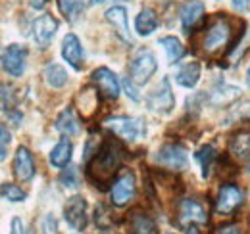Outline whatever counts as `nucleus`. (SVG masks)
Returning <instances> with one entry per match:
<instances>
[{
  "label": "nucleus",
  "instance_id": "25",
  "mask_svg": "<svg viewBox=\"0 0 250 234\" xmlns=\"http://www.w3.org/2000/svg\"><path fill=\"white\" fill-rule=\"evenodd\" d=\"M44 81L52 88H62L67 85V71L60 63H48L44 67Z\"/></svg>",
  "mask_w": 250,
  "mask_h": 234
},
{
  "label": "nucleus",
  "instance_id": "37",
  "mask_svg": "<svg viewBox=\"0 0 250 234\" xmlns=\"http://www.w3.org/2000/svg\"><path fill=\"white\" fill-rule=\"evenodd\" d=\"M10 234H23V223L20 217L12 219V227H10Z\"/></svg>",
  "mask_w": 250,
  "mask_h": 234
},
{
  "label": "nucleus",
  "instance_id": "35",
  "mask_svg": "<svg viewBox=\"0 0 250 234\" xmlns=\"http://www.w3.org/2000/svg\"><path fill=\"white\" fill-rule=\"evenodd\" d=\"M8 146H10V133L4 125H0V161L6 157Z\"/></svg>",
  "mask_w": 250,
  "mask_h": 234
},
{
  "label": "nucleus",
  "instance_id": "4",
  "mask_svg": "<svg viewBox=\"0 0 250 234\" xmlns=\"http://www.w3.org/2000/svg\"><path fill=\"white\" fill-rule=\"evenodd\" d=\"M156 69H158V61L150 50H141V52H137V56L131 59V63H129L131 79H133V83H137V85L148 83V79L156 73Z\"/></svg>",
  "mask_w": 250,
  "mask_h": 234
},
{
  "label": "nucleus",
  "instance_id": "27",
  "mask_svg": "<svg viewBox=\"0 0 250 234\" xmlns=\"http://www.w3.org/2000/svg\"><path fill=\"white\" fill-rule=\"evenodd\" d=\"M239 88L237 87H231V85H219L216 87L210 94H208V100L216 106H223V104H229L231 100H235L239 96Z\"/></svg>",
  "mask_w": 250,
  "mask_h": 234
},
{
  "label": "nucleus",
  "instance_id": "7",
  "mask_svg": "<svg viewBox=\"0 0 250 234\" xmlns=\"http://www.w3.org/2000/svg\"><path fill=\"white\" fill-rule=\"evenodd\" d=\"M156 161L169 171H183L187 167L188 156L183 144H166L160 148Z\"/></svg>",
  "mask_w": 250,
  "mask_h": 234
},
{
  "label": "nucleus",
  "instance_id": "26",
  "mask_svg": "<svg viewBox=\"0 0 250 234\" xmlns=\"http://www.w3.org/2000/svg\"><path fill=\"white\" fill-rule=\"evenodd\" d=\"M160 44L164 46L169 63H175V61H179V59L185 56V46H183V42L177 37H162L160 39Z\"/></svg>",
  "mask_w": 250,
  "mask_h": 234
},
{
  "label": "nucleus",
  "instance_id": "15",
  "mask_svg": "<svg viewBox=\"0 0 250 234\" xmlns=\"http://www.w3.org/2000/svg\"><path fill=\"white\" fill-rule=\"evenodd\" d=\"M62 56L75 71H81V69H83V46H81L77 35L67 33V35L63 37Z\"/></svg>",
  "mask_w": 250,
  "mask_h": 234
},
{
  "label": "nucleus",
  "instance_id": "44",
  "mask_svg": "<svg viewBox=\"0 0 250 234\" xmlns=\"http://www.w3.org/2000/svg\"><path fill=\"white\" fill-rule=\"evenodd\" d=\"M249 173H250V159H249Z\"/></svg>",
  "mask_w": 250,
  "mask_h": 234
},
{
  "label": "nucleus",
  "instance_id": "19",
  "mask_svg": "<svg viewBox=\"0 0 250 234\" xmlns=\"http://www.w3.org/2000/svg\"><path fill=\"white\" fill-rule=\"evenodd\" d=\"M229 154L237 159L250 156V129H241L229 138Z\"/></svg>",
  "mask_w": 250,
  "mask_h": 234
},
{
  "label": "nucleus",
  "instance_id": "28",
  "mask_svg": "<svg viewBox=\"0 0 250 234\" xmlns=\"http://www.w3.org/2000/svg\"><path fill=\"white\" fill-rule=\"evenodd\" d=\"M77 102H79V110L83 112V116H89V108L87 106H91L93 112L96 110V106H98L96 90H93V88H83L81 94L77 96Z\"/></svg>",
  "mask_w": 250,
  "mask_h": 234
},
{
  "label": "nucleus",
  "instance_id": "36",
  "mask_svg": "<svg viewBox=\"0 0 250 234\" xmlns=\"http://www.w3.org/2000/svg\"><path fill=\"white\" fill-rule=\"evenodd\" d=\"M124 87H125V92H127V96H129L131 100H135V102H139V100H141V94H139V90H137V88L133 87L131 79H125Z\"/></svg>",
  "mask_w": 250,
  "mask_h": 234
},
{
  "label": "nucleus",
  "instance_id": "17",
  "mask_svg": "<svg viewBox=\"0 0 250 234\" xmlns=\"http://www.w3.org/2000/svg\"><path fill=\"white\" fill-rule=\"evenodd\" d=\"M127 234H156V225L145 211L135 209L127 217Z\"/></svg>",
  "mask_w": 250,
  "mask_h": 234
},
{
  "label": "nucleus",
  "instance_id": "30",
  "mask_svg": "<svg viewBox=\"0 0 250 234\" xmlns=\"http://www.w3.org/2000/svg\"><path fill=\"white\" fill-rule=\"evenodd\" d=\"M60 12L67 20H75L83 12V2L81 0H58Z\"/></svg>",
  "mask_w": 250,
  "mask_h": 234
},
{
  "label": "nucleus",
  "instance_id": "39",
  "mask_svg": "<svg viewBox=\"0 0 250 234\" xmlns=\"http://www.w3.org/2000/svg\"><path fill=\"white\" fill-rule=\"evenodd\" d=\"M218 234H239V231L235 227H223V229H219Z\"/></svg>",
  "mask_w": 250,
  "mask_h": 234
},
{
  "label": "nucleus",
  "instance_id": "16",
  "mask_svg": "<svg viewBox=\"0 0 250 234\" xmlns=\"http://www.w3.org/2000/svg\"><path fill=\"white\" fill-rule=\"evenodd\" d=\"M14 175L18 180L27 182L35 176V161H33L31 152L25 146H20L14 157Z\"/></svg>",
  "mask_w": 250,
  "mask_h": 234
},
{
  "label": "nucleus",
  "instance_id": "10",
  "mask_svg": "<svg viewBox=\"0 0 250 234\" xmlns=\"http://www.w3.org/2000/svg\"><path fill=\"white\" fill-rule=\"evenodd\" d=\"M91 81H93L98 92L108 98V100H116L120 96V81L116 77V73L108 67H98L94 69L93 75H91Z\"/></svg>",
  "mask_w": 250,
  "mask_h": 234
},
{
  "label": "nucleus",
  "instance_id": "5",
  "mask_svg": "<svg viewBox=\"0 0 250 234\" xmlns=\"http://www.w3.org/2000/svg\"><path fill=\"white\" fill-rule=\"evenodd\" d=\"M25 59H27L25 46H21V44H10L0 54V65H2V69L8 75L21 77L23 71H25Z\"/></svg>",
  "mask_w": 250,
  "mask_h": 234
},
{
  "label": "nucleus",
  "instance_id": "34",
  "mask_svg": "<svg viewBox=\"0 0 250 234\" xmlns=\"http://www.w3.org/2000/svg\"><path fill=\"white\" fill-rule=\"evenodd\" d=\"M60 180H62L63 186H67V188L77 186V171H75L73 167H67L62 173V176H60Z\"/></svg>",
  "mask_w": 250,
  "mask_h": 234
},
{
  "label": "nucleus",
  "instance_id": "29",
  "mask_svg": "<svg viewBox=\"0 0 250 234\" xmlns=\"http://www.w3.org/2000/svg\"><path fill=\"white\" fill-rule=\"evenodd\" d=\"M0 196L8 202H23L27 198L25 190H21L18 184H12V182H4L0 186Z\"/></svg>",
  "mask_w": 250,
  "mask_h": 234
},
{
  "label": "nucleus",
  "instance_id": "9",
  "mask_svg": "<svg viewBox=\"0 0 250 234\" xmlns=\"http://www.w3.org/2000/svg\"><path fill=\"white\" fill-rule=\"evenodd\" d=\"M243 200H245L243 190L239 186H235V184L225 182L219 188L218 200H216V213L218 215H231L237 207H241Z\"/></svg>",
  "mask_w": 250,
  "mask_h": 234
},
{
  "label": "nucleus",
  "instance_id": "14",
  "mask_svg": "<svg viewBox=\"0 0 250 234\" xmlns=\"http://www.w3.org/2000/svg\"><path fill=\"white\" fill-rule=\"evenodd\" d=\"M179 20L183 29L190 33L202 20H204V4L200 0H187L179 8Z\"/></svg>",
  "mask_w": 250,
  "mask_h": 234
},
{
  "label": "nucleus",
  "instance_id": "18",
  "mask_svg": "<svg viewBox=\"0 0 250 234\" xmlns=\"http://www.w3.org/2000/svg\"><path fill=\"white\" fill-rule=\"evenodd\" d=\"M106 20L108 23L114 25V29L118 33V37L125 40V42H131V35H129V21H127V10L124 6H112L108 12H106Z\"/></svg>",
  "mask_w": 250,
  "mask_h": 234
},
{
  "label": "nucleus",
  "instance_id": "33",
  "mask_svg": "<svg viewBox=\"0 0 250 234\" xmlns=\"http://www.w3.org/2000/svg\"><path fill=\"white\" fill-rule=\"evenodd\" d=\"M14 104V88L10 85H0V110H8Z\"/></svg>",
  "mask_w": 250,
  "mask_h": 234
},
{
  "label": "nucleus",
  "instance_id": "32",
  "mask_svg": "<svg viewBox=\"0 0 250 234\" xmlns=\"http://www.w3.org/2000/svg\"><path fill=\"white\" fill-rule=\"evenodd\" d=\"M41 234H58V221L52 213H46L41 221Z\"/></svg>",
  "mask_w": 250,
  "mask_h": 234
},
{
  "label": "nucleus",
  "instance_id": "20",
  "mask_svg": "<svg viewBox=\"0 0 250 234\" xmlns=\"http://www.w3.org/2000/svg\"><path fill=\"white\" fill-rule=\"evenodd\" d=\"M200 63L198 61H188L185 65H181L177 71H175V81L177 85L185 88H194L196 83L200 81Z\"/></svg>",
  "mask_w": 250,
  "mask_h": 234
},
{
  "label": "nucleus",
  "instance_id": "6",
  "mask_svg": "<svg viewBox=\"0 0 250 234\" xmlns=\"http://www.w3.org/2000/svg\"><path fill=\"white\" fill-rule=\"evenodd\" d=\"M146 106L152 112H158V114H169L175 108V96H173V90H171V85H169L167 77H164L160 81V85L148 94Z\"/></svg>",
  "mask_w": 250,
  "mask_h": 234
},
{
  "label": "nucleus",
  "instance_id": "23",
  "mask_svg": "<svg viewBox=\"0 0 250 234\" xmlns=\"http://www.w3.org/2000/svg\"><path fill=\"white\" fill-rule=\"evenodd\" d=\"M194 159L198 161V165H200V169H202V176L208 178L212 167H214V163H216V159H218L216 148L210 146V144H204V146L198 148V150L194 152Z\"/></svg>",
  "mask_w": 250,
  "mask_h": 234
},
{
  "label": "nucleus",
  "instance_id": "12",
  "mask_svg": "<svg viewBox=\"0 0 250 234\" xmlns=\"http://www.w3.org/2000/svg\"><path fill=\"white\" fill-rule=\"evenodd\" d=\"M208 213L204 205L196 200H181L179 204V225H206Z\"/></svg>",
  "mask_w": 250,
  "mask_h": 234
},
{
  "label": "nucleus",
  "instance_id": "2",
  "mask_svg": "<svg viewBox=\"0 0 250 234\" xmlns=\"http://www.w3.org/2000/svg\"><path fill=\"white\" fill-rule=\"evenodd\" d=\"M243 29H245V23L235 27L233 20H229L225 16H216L208 23V27L204 29L202 42H200L202 50L208 56H223V54H227L243 39V33H245Z\"/></svg>",
  "mask_w": 250,
  "mask_h": 234
},
{
  "label": "nucleus",
  "instance_id": "43",
  "mask_svg": "<svg viewBox=\"0 0 250 234\" xmlns=\"http://www.w3.org/2000/svg\"><path fill=\"white\" fill-rule=\"evenodd\" d=\"M102 2H108V0H93V4H102Z\"/></svg>",
  "mask_w": 250,
  "mask_h": 234
},
{
  "label": "nucleus",
  "instance_id": "8",
  "mask_svg": "<svg viewBox=\"0 0 250 234\" xmlns=\"http://www.w3.org/2000/svg\"><path fill=\"white\" fill-rule=\"evenodd\" d=\"M137 192V182H135V175L131 171H125L122 176H118L112 184V190H110V196H112V204L118 205V207H124L127 205L133 196Z\"/></svg>",
  "mask_w": 250,
  "mask_h": 234
},
{
  "label": "nucleus",
  "instance_id": "11",
  "mask_svg": "<svg viewBox=\"0 0 250 234\" xmlns=\"http://www.w3.org/2000/svg\"><path fill=\"white\" fill-rule=\"evenodd\" d=\"M63 217L71 229L83 231L87 227V202L81 196H71L63 205Z\"/></svg>",
  "mask_w": 250,
  "mask_h": 234
},
{
  "label": "nucleus",
  "instance_id": "38",
  "mask_svg": "<svg viewBox=\"0 0 250 234\" xmlns=\"http://www.w3.org/2000/svg\"><path fill=\"white\" fill-rule=\"evenodd\" d=\"M231 4L237 12H247L250 8V0H231Z\"/></svg>",
  "mask_w": 250,
  "mask_h": 234
},
{
  "label": "nucleus",
  "instance_id": "40",
  "mask_svg": "<svg viewBox=\"0 0 250 234\" xmlns=\"http://www.w3.org/2000/svg\"><path fill=\"white\" fill-rule=\"evenodd\" d=\"M44 2H46V0H31V4L35 6V8H42V6H44Z\"/></svg>",
  "mask_w": 250,
  "mask_h": 234
},
{
  "label": "nucleus",
  "instance_id": "41",
  "mask_svg": "<svg viewBox=\"0 0 250 234\" xmlns=\"http://www.w3.org/2000/svg\"><path fill=\"white\" fill-rule=\"evenodd\" d=\"M187 234H200V231H198L196 227H190V229L187 231Z\"/></svg>",
  "mask_w": 250,
  "mask_h": 234
},
{
  "label": "nucleus",
  "instance_id": "3",
  "mask_svg": "<svg viewBox=\"0 0 250 234\" xmlns=\"http://www.w3.org/2000/svg\"><path fill=\"white\" fill-rule=\"evenodd\" d=\"M104 127L110 129L116 136H120L122 140H127V142L141 140L146 133L145 121L139 117H108L104 121Z\"/></svg>",
  "mask_w": 250,
  "mask_h": 234
},
{
  "label": "nucleus",
  "instance_id": "21",
  "mask_svg": "<svg viewBox=\"0 0 250 234\" xmlns=\"http://www.w3.org/2000/svg\"><path fill=\"white\" fill-rule=\"evenodd\" d=\"M135 29H137V33H139L141 37H148V35H152V33L158 29L156 12L150 10V8L141 10L139 16H137V20H135Z\"/></svg>",
  "mask_w": 250,
  "mask_h": 234
},
{
  "label": "nucleus",
  "instance_id": "13",
  "mask_svg": "<svg viewBox=\"0 0 250 234\" xmlns=\"http://www.w3.org/2000/svg\"><path fill=\"white\" fill-rule=\"evenodd\" d=\"M58 31V21L50 14H42L33 23V39L41 48H46Z\"/></svg>",
  "mask_w": 250,
  "mask_h": 234
},
{
  "label": "nucleus",
  "instance_id": "42",
  "mask_svg": "<svg viewBox=\"0 0 250 234\" xmlns=\"http://www.w3.org/2000/svg\"><path fill=\"white\" fill-rule=\"evenodd\" d=\"M247 85L250 87V65H249V69H247Z\"/></svg>",
  "mask_w": 250,
  "mask_h": 234
},
{
  "label": "nucleus",
  "instance_id": "31",
  "mask_svg": "<svg viewBox=\"0 0 250 234\" xmlns=\"http://www.w3.org/2000/svg\"><path fill=\"white\" fill-rule=\"evenodd\" d=\"M94 223H96V227H100V229H110L112 225H114V217H112V211L106 207V205H96V209H94Z\"/></svg>",
  "mask_w": 250,
  "mask_h": 234
},
{
  "label": "nucleus",
  "instance_id": "24",
  "mask_svg": "<svg viewBox=\"0 0 250 234\" xmlns=\"http://www.w3.org/2000/svg\"><path fill=\"white\" fill-rule=\"evenodd\" d=\"M56 129L62 135H65V136H73V135L79 133V119L75 117V112L71 108L63 110L62 114L58 116V119H56Z\"/></svg>",
  "mask_w": 250,
  "mask_h": 234
},
{
  "label": "nucleus",
  "instance_id": "1",
  "mask_svg": "<svg viewBox=\"0 0 250 234\" xmlns=\"http://www.w3.org/2000/svg\"><path fill=\"white\" fill-rule=\"evenodd\" d=\"M125 150L116 138H104L94 152H91L87 161V178L94 186L106 190L108 184H114L116 175L124 163Z\"/></svg>",
  "mask_w": 250,
  "mask_h": 234
},
{
  "label": "nucleus",
  "instance_id": "22",
  "mask_svg": "<svg viewBox=\"0 0 250 234\" xmlns=\"http://www.w3.org/2000/svg\"><path fill=\"white\" fill-rule=\"evenodd\" d=\"M71 154H73V144L67 138H62L50 152V163L58 169H63L71 161Z\"/></svg>",
  "mask_w": 250,
  "mask_h": 234
}]
</instances>
